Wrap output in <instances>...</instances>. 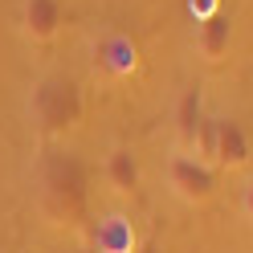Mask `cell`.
<instances>
[{
  "label": "cell",
  "mask_w": 253,
  "mask_h": 253,
  "mask_svg": "<svg viewBox=\"0 0 253 253\" xmlns=\"http://www.w3.org/2000/svg\"><path fill=\"white\" fill-rule=\"evenodd\" d=\"M212 164L220 171H245L253 164V143H249V131L237 119L216 115V151H212Z\"/></svg>",
  "instance_id": "cell-4"
},
{
  "label": "cell",
  "mask_w": 253,
  "mask_h": 253,
  "mask_svg": "<svg viewBox=\"0 0 253 253\" xmlns=\"http://www.w3.org/2000/svg\"><path fill=\"white\" fill-rule=\"evenodd\" d=\"M139 253H160V245H155V241H143V245H139Z\"/></svg>",
  "instance_id": "cell-13"
},
{
  "label": "cell",
  "mask_w": 253,
  "mask_h": 253,
  "mask_svg": "<svg viewBox=\"0 0 253 253\" xmlns=\"http://www.w3.org/2000/svg\"><path fill=\"white\" fill-rule=\"evenodd\" d=\"M61 21H66L61 0H25L21 4V33L33 45H49L61 33Z\"/></svg>",
  "instance_id": "cell-7"
},
{
  "label": "cell",
  "mask_w": 253,
  "mask_h": 253,
  "mask_svg": "<svg viewBox=\"0 0 253 253\" xmlns=\"http://www.w3.org/2000/svg\"><path fill=\"white\" fill-rule=\"evenodd\" d=\"M168 188H171V196L184 200V204H209L216 196V168L212 164H204L196 151H171V160H168Z\"/></svg>",
  "instance_id": "cell-3"
},
{
  "label": "cell",
  "mask_w": 253,
  "mask_h": 253,
  "mask_svg": "<svg viewBox=\"0 0 253 253\" xmlns=\"http://www.w3.org/2000/svg\"><path fill=\"white\" fill-rule=\"evenodd\" d=\"M200 123H204V98H200V90L192 86V90H184L180 102H176V135H180V147L184 151L192 147Z\"/></svg>",
  "instance_id": "cell-10"
},
{
  "label": "cell",
  "mask_w": 253,
  "mask_h": 253,
  "mask_svg": "<svg viewBox=\"0 0 253 253\" xmlns=\"http://www.w3.org/2000/svg\"><path fill=\"white\" fill-rule=\"evenodd\" d=\"M192 12H196V21H204V17H212V12H220V4L216 0H192Z\"/></svg>",
  "instance_id": "cell-12"
},
{
  "label": "cell",
  "mask_w": 253,
  "mask_h": 253,
  "mask_svg": "<svg viewBox=\"0 0 253 253\" xmlns=\"http://www.w3.org/2000/svg\"><path fill=\"white\" fill-rule=\"evenodd\" d=\"M233 49V17L229 12H212V17L196 21V53L204 61H225Z\"/></svg>",
  "instance_id": "cell-9"
},
{
  "label": "cell",
  "mask_w": 253,
  "mask_h": 253,
  "mask_svg": "<svg viewBox=\"0 0 253 253\" xmlns=\"http://www.w3.org/2000/svg\"><path fill=\"white\" fill-rule=\"evenodd\" d=\"M86 119V94L70 74H41L29 90V123L45 139H66Z\"/></svg>",
  "instance_id": "cell-2"
},
{
  "label": "cell",
  "mask_w": 253,
  "mask_h": 253,
  "mask_svg": "<svg viewBox=\"0 0 253 253\" xmlns=\"http://www.w3.org/2000/svg\"><path fill=\"white\" fill-rule=\"evenodd\" d=\"M139 233L126 212H106L90 225V249L94 253H139Z\"/></svg>",
  "instance_id": "cell-5"
},
{
  "label": "cell",
  "mask_w": 253,
  "mask_h": 253,
  "mask_svg": "<svg viewBox=\"0 0 253 253\" xmlns=\"http://www.w3.org/2000/svg\"><path fill=\"white\" fill-rule=\"evenodd\" d=\"M33 192H37V212L53 229H78L86 225L90 212V171L74 151L45 147L33 168Z\"/></svg>",
  "instance_id": "cell-1"
},
{
  "label": "cell",
  "mask_w": 253,
  "mask_h": 253,
  "mask_svg": "<svg viewBox=\"0 0 253 253\" xmlns=\"http://www.w3.org/2000/svg\"><path fill=\"white\" fill-rule=\"evenodd\" d=\"M94 66H98L106 78L123 82V78H131L139 70V45L126 33H106L98 45H94Z\"/></svg>",
  "instance_id": "cell-6"
},
{
  "label": "cell",
  "mask_w": 253,
  "mask_h": 253,
  "mask_svg": "<svg viewBox=\"0 0 253 253\" xmlns=\"http://www.w3.org/2000/svg\"><path fill=\"white\" fill-rule=\"evenodd\" d=\"M102 180L115 196H135L139 184H143V168H139V155L131 147H110L102 160Z\"/></svg>",
  "instance_id": "cell-8"
},
{
  "label": "cell",
  "mask_w": 253,
  "mask_h": 253,
  "mask_svg": "<svg viewBox=\"0 0 253 253\" xmlns=\"http://www.w3.org/2000/svg\"><path fill=\"white\" fill-rule=\"evenodd\" d=\"M241 216H245L249 225H253V180L241 188Z\"/></svg>",
  "instance_id": "cell-11"
}]
</instances>
